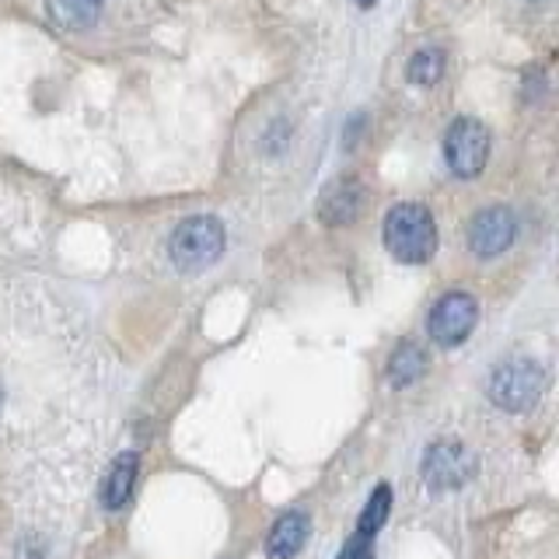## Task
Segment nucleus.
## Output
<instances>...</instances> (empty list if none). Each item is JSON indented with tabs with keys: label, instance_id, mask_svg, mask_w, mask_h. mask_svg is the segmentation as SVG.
<instances>
[{
	"label": "nucleus",
	"instance_id": "0eeeda50",
	"mask_svg": "<svg viewBox=\"0 0 559 559\" xmlns=\"http://www.w3.org/2000/svg\"><path fill=\"white\" fill-rule=\"evenodd\" d=\"M518 235V221L511 210L493 206L468 224V249L476 255H500L503 249H511V241Z\"/></svg>",
	"mask_w": 559,
	"mask_h": 559
},
{
	"label": "nucleus",
	"instance_id": "20e7f679",
	"mask_svg": "<svg viewBox=\"0 0 559 559\" xmlns=\"http://www.w3.org/2000/svg\"><path fill=\"white\" fill-rule=\"evenodd\" d=\"M444 157L459 179H476L489 157V133L483 122L468 116L454 119V127L444 136Z\"/></svg>",
	"mask_w": 559,
	"mask_h": 559
},
{
	"label": "nucleus",
	"instance_id": "1a4fd4ad",
	"mask_svg": "<svg viewBox=\"0 0 559 559\" xmlns=\"http://www.w3.org/2000/svg\"><path fill=\"white\" fill-rule=\"evenodd\" d=\"M305 538H308V518L305 514H284L273 524V532L266 538V552H270V559H290V556H297V549L305 546Z\"/></svg>",
	"mask_w": 559,
	"mask_h": 559
},
{
	"label": "nucleus",
	"instance_id": "ddd939ff",
	"mask_svg": "<svg viewBox=\"0 0 559 559\" xmlns=\"http://www.w3.org/2000/svg\"><path fill=\"white\" fill-rule=\"evenodd\" d=\"M441 70H444L441 52H437V49H419L416 57L409 60V81L413 84H433L437 78H441Z\"/></svg>",
	"mask_w": 559,
	"mask_h": 559
},
{
	"label": "nucleus",
	"instance_id": "7ed1b4c3",
	"mask_svg": "<svg viewBox=\"0 0 559 559\" xmlns=\"http://www.w3.org/2000/svg\"><path fill=\"white\" fill-rule=\"evenodd\" d=\"M224 252V224L217 217H189L171 235V262L182 273H200Z\"/></svg>",
	"mask_w": 559,
	"mask_h": 559
},
{
	"label": "nucleus",
	"instance_id": "9d476101",
	"mask_svg": "<svg viewBox=\"0 0 559 559\" xmlns=\"http://www.w3.org/2000/svg\"><path fill=\"white\" fill-rule=\"evenodd\" d=\"M427 371V357H424V349H419L416 343H402L395 354H392V364H389V381L392 384H413L419 374Z\"/></svg>",
	"mask_w": 559,
	"mask_h": 559
},
{
	"label": "nucleus",
	"instance_id": "f257e3e1",
	"mask_svg": "<svg viewBox=\"0 0 559 559\" xmlns=\"http://www.w3.org/2000/svg\"><path fill=\"white\" fill-rule=\"evenodd\" d=\"M384 245L399 262H427L437 249V227L427 206L399 203L384 217Z\"/></svg>",
	"mask_w": 559,
	"mask_h": 559
},
{
	"label": "nucleus",
	"instance_id": "423d86ee",
	"mask_svg": "<svg viewBox=\"0 0 559 559\" xmlns=\"http://www.w3.org/2000/svg\"><path fill=\"white\" fill-rule=\"evenodd\" d=\"M472 472H476V459L462 444H433L424 459V479L433 493L462 489L472 479Z\"/></svg>",
	"mask_w": 559,
	"mask_h": 559
},
{
	"label": "nucleus",
	"instance_id": "dca6fc26",
	"mask_svg": "<svg viewBox=\"0 0 559 559\" xmlns=\"http://www.w3.org/2000/svg\"><path fill=\"white\" fill-rule=\"evenodd\" d=\"M360 4H371V0H360Z\"/></svg>",
	"mask_w": 559,
	"mask_h": 559
},
{
	"label": "nucleus",
	"instance_id": "9b49d317",
	"mask_svg": "<svg viewBox=\"0 0 559 559\" xmlns=\"http://www.w3.org/2000/svg\"><path fill=\"white\" fill-rule=\"evenodd\" d=\"M102 0H49V11L67 28H87L95 25Z\"/></svg>",
	"mask_w": 559,
	"mask_h": 559
},
{
	"label": "nucleus",
	"instance_id": "6e6552de",
	"mask_svg": "<svg viewBox=\"0 0 559 559\" xmlns=\"http://www.w3.org/2000/svg\"><path fill=\"white\" fill-rule=\"evenodd\" d=\"M136 468H140V454L136 451H122L119 459L112 462L109 468V479H105V507L109 511H119V507H127V500L133 497V486H136Z\"/></svg>",
	"mask_w": 559,
	"mask_h": 559
},
{
	"label": "nucleus",
	"instance_id": "4468645a",
	"mask_svg": "<svg viewBox=\"0 0 559 559\" xmlns=\"http://www.w3.org/2000/svg\"><path fill=\"white\" fill-rule=\"evenodd\" d=\"M322 214H325V221H336V224L354 221V214H357V192L354 189H336V197L325 203Z\"/></svg>",
	"mask_w": 559,
	"mask_h": 559
},
{
	"label": "nucleus",
	"instance_id": "f03ea898",
	"mask_svg": "<svg viewBox=\"0 0 559 559\" xmlns=\"http://www.w3.org/2000/svg\"><path fill=\"white\" fill-rule=\"evenodd\" d=\"M542 392H546V374L528 357L503 360L489 378V399L507 413H528L542 399Z\"/></svg>",
	"mask_w": 559,
	"mask_h": 559
},
{
	"label": "nucleus",
	"instance_id": "f8f14e48",
	"mask_svg": "<svg viewBox=\"0 0 559 559\" xmlns=\"http://www.w3.org/2000/svg\"><path fill=\"white\" fill-rule=\"evenodd\" d=\"M389 514H392V486H378L371 503H367L364 514H360V532L364 535H378L381 524L389 521Z\"/></svg>",
	"mask_w": 559,
	"mask_h": 559
},
{
	"label": "nucleus",
	"instance_id": "2eb2a0df",
	"mask_svg": "<svg viewBox=\"0 0 559 559\" xmlns=\"http://www.w3.org/2000/svg\"><path fill=\"white\" fill-rule=\"evenodd\" d=\"M340 559H374V535L357 532L346 542V549L340 552Z\"/></svg>",
	"mask_w": 559,
	"mask_h": 559
},
{
	"label": "nucleus",
	"instance_id": "39448f33",
	"mask_svg": "<svg viewBox=\"0 0 559 559\" xmlns=\"http://www.w3.org/2000/svg\"><path fill=\"white\" fill-rule=\"evenodd\" d=\"M476 297H468L462 290H454V294H444L441 301L433 305L430 311V336L433 343H441V346H459L468 340V332L476 329Z\"/></svg>",
	"mask_w": 559,
	"mask_h": 559
}]
</instances>
